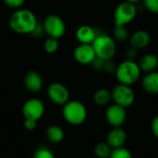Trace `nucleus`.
<instances>
[{
	"instance_id": "obj_30",
	"label": "nucleus",
	"mask_w": 158,
	"mask_h": 158,
	"mask_svg": "<svg viewBox=\"0 0 158 158\" xmlns=\"http://www.w3.org/2000/svg\"><path fill=\"white\" fill-rule=\"evenodd\" d=\"M151 131L154 136L158 139V115L156 116L151 122Z\"/></svg>"
},
{
	"instance_id": "obj_12",
	"label": "nucleus",
	"mask_w": 158,
	"mask_h": 158,
	"mask_svg": "<svg viewBox=\"0 0 158 158\" xmlns=\"http://www.w3.org/2000/svg\"><path fill=\"white\" fill-rule=\"evenodd\" d=\"M151 40H152L151 34L145 30L135 31L133 33L130 35L129 38L131 46L137 50H142L146 48L150 44Z\"/></svg>"
},
{
	"instance_id": "obj_7",
	"label": "nucleus",
	"mask_w": 158,
	"mask_h": 158,
	"mask_svg": "<svg viewBox=\"0 0 158 158\" xmlns=\"http://www.w3.org/2000/svg\"><path fill=\"white\" fill-rule=\"evenodd\" d=\"M43 27L44 33L50 37L55 39H60L66 33V24L64 20L57 15L51 14L48 15L44 22Z\"/></svg>"
},
{
	"instance_id": "obj_9",
	"label": "nucleus",
	"mask_w": 158,
	"mask_h": 158,
	"mask_svg": "<svg viewBox=\"0 0 158 158\" xmlns=\"http://www.w3.org/2000/svg\"><path fill=\"white\" fill-rule=\"evenodd\" d=\"M47 95L49 100L58 106H64L69 101V91L64 84L60 82H53L47 88Z\"/></svg>"
},
{
	"instance_id": "obj_28",
	"label": "nucleus",
	"mask_w": 158,
	"mask_h": 158,
	"mask_svg": "<svg viewBox=\"0 0 158 158\" xmlns=\"http://www.w3.org/2000/svg\"><path fill=\"white\" fill-rule=\"evenodd\" d=\"M138 51L137 49L130 46L126 52H125V59L127 60H133V61H136L137 57H138Z\"/></svg>"
},
{
	"instance_id": "obj_6",
	"label": "nucleus",
	"mask_w": 158,
	"mask_h": 158,
	"mask_svg": "<svg viewBox=\"0 0 158 158\" xmlns=\"http://www.w3.org/2000/svg\"><path fill=\"white\" fill-rule=\"evenodd\" d=\"M111 94L112 101H114V104L118 105L124 108L131 106L135 101V93L131 86L129 85L118 83L113 88Z\"/></svg>"
},
{
	"instance_id": "obj_1",
	"label": "nucleus",
	"mask_w": 158,
	"mask_h": 158,
	"mask_svg": "<svg viewBox=\"0 0 158 158\" xmlns=\"http://www.w3.org/2000/svg\"><path fill=\"white\" fill-rule=\"evenodd\" d=\"M36 15L30 9H16L9 18L10 29L19 34H31L38 25Z\"/></svg>"
},
{
	"instance_id": "obj_22",
	"label": "nucleus",
	"mask_w": 158,
	"mask_h": 158,
	"mask_svg": "<svg viewBox=\"0 0 158 158\" xmlns=\"http://www.w3.org/2000/svg\"><path fill=\"white\" fill-rule=\"evenodd\" d=\"M44 48L46 53H48V54H55L58 50V48H59L58 39L48 37L45 40V42H44Z\"/></svg>"
},
{
	"instance_id": "obj_15",
	"label": "nucleus",
	"mask_w": 158,
	"mask_h": 158,
	"mask_svg": "<svg viewBox=\"0 0 158 158\" xmlns=\"http://www.w3.org/2000/svg\"><path fill=\"white\" fill-rule=\"evenodd\" d=\"M98 33L90 25H81L76 31V38L80 44H92Z\"/></svg>"
},
{
	"instance_id": "obj_27",
	"label": "nucleus",
	"mask_w": 158,
	"mask_h": 158,
	"mask_svg": "<svg viewBox=\"0 0 158 158\" xmlns=\"http://www.w3.org/2000/svg\"><path fill=\"white\" fill-rule=\"evenodd\" d=\"M3 2L5 3V5L10 8H13V9H19V8H21L26 0H3Z\"/></svg>"
},
{
	"instance_id": "obj_21",
	"label": "nucleus",
	"mask_w": 158,
	"mask_h": 158,
	"mask_svg": "<svg viewBox=\"0 0 158 158\" xmlns=\"http://www.w3.org/2000/svg\"><path fill=\"white\" fill-rule=\"evenodd\" d=\"M130 32L126 26L115 25L113 30V38L116 42H126L130 38Z\"/></svg>"
},
{
	"instance_id": "obj_24",
	"label": "nucleus",
	"mask_w": 158,
	"mask_h": 158,
	"mask_svg": "<svg viewBox=\"0 0 158 158\" xmlns=\"http://www.w3.org/2000/svg\"><path fill=\"white\" fill-rule=\"evenodd\" d=\"M32 158H56V157H55V155L53 154V152H52V151H50L48 148L41 147V148H38V149L34 152Z\"/></svg>"
},
{
	"instance_id": "obj_18",
	"label": "nucleus",
	"mask_w": 158,
	"mask_h": 158,
	"mask_svg": "<svg viewBox=\"0 0 158 158\" xmlns=\"http://www.w3.org/2000/svg\"><path fill=\"white\" fill-rule=\"evenodd\" d=\"M45 136L46 139L53 143H58L63 141L65 137V132L63 129L57 125H52L49 126L45 131Z\"/></svg>"
},
{
	"instance_id": "obj_29",
	"label": "nucleus",
	"mask_w": 158,
	"mask_h": 158,
	"mask_svg": "<svg viewBox=\"0 0 158 158\" xmlns=\"http://www.w3.org/2000/svg\"><path fill=\"white\" fill-rule=\"evenodd\" d=\"M37 123H38V121L24 118V128L27 131H34L37 127Z\"/></svg>"
},
{
	"instance_id": "obj_14",
	"label": "nucleus",
	"mask_w": 158,
	"mask_h": 158,
	"mask_svg": "<svg viewBox=\"0 0 158 158\" xmlns=\"http://www.w3.org/2000/svg\"><path fill=\"white\" fill-rule=\"evenodd\" d=\"M43 85H44L43 79L38 72L34 70H31L25 74L24 86L28 92L32 93V94L39 93L42 90Z\"/></svg>"
},
{
	"instance_id": "obj_32",
	"label": "nucleus",
	"mask_w": 158,
	"mask_h": 158,
	"mask_svg": "<svg viewBox=\"0 0 158 158\" xmlns=\"http://www.w3.org/2000/svg\"><path fill=\"white\" fill-rule=\"evenodd\" d=\"M156 56H157V58H158V52H157V54H156Z\"/></svg>"
},
{
	"instance_id": "obj_25",
	"label": "nucleus",
	"mask_w": 158,
	"mask_h": 158,
	"mask_svg": "<svg viewBox=\"0 0 158 158\" xmlns=\"http://www.w3.org/2000/svg\"><path fill=\"white\" fill-rule=\"evenodd\" d=\"M143 6L151 13L158 14V0H143Z\"/></svg>"
},
{
	"instance_id": "obj_20",
	"label": "nucleus",
	"mask_w": 158,
	"mask_h": 158,
	"mask_svg": "<svg viewBox=\"0 0 158 158\" xmlns=\"http://www.w3.org/2000/svg\"><path fill=\"white\" fill-rule=\"evenodd\" d=\"M94 152L96 157L109 158L112 152V148L108 145L106 142H101L94 146Z\"/></svg>"
},
{
	"instance_id": "obj_26",
	"label": "nucleus",
	"mask_w": 158,
	"mask_h": 158,
	"mask_svg": "<svg viewBox=\"0 0 158 158\" xmlns=\"http://www.w3.org/2000/svg\"><path fill=\"white\" fill-rule=\"evenodd\" d=\"M117 64L114 63L112 61V59H108V60H105L104 61V65H103V69L102 71L108 73V74H115L116 69H117Z\"/></svg>"
},
{
	"instance_id": "obj_10",
	"label": "nucleus",
	"mask_w": 158,
	"mask_h": 158,
	"mask_svg": "<svg viewBox=\"0 0 158 158\" xmlns=\"http://www.w3.org/2000/svg\"><path fill=\"white\" fill-rule=\"evenodd\" d=\"M106 120V122L112 127V128H119L124 125L127 119V112L126 108L113 104L110 105L105 113Z\"/></svg>"
},
{
	"instance_id": "obj_4",
	"label": "nucleus",
	"mask_w": 158,
	"mask_h": 158,
	"mask_svg": "<svg viewBox=\"0 0 158 158\" xmlns=\"http://www.w3.org/2000/svg\"><path fill=\"white\" fill-rule=\"evenodd\" d=\"M95 52L96 57L103 60L113 59L117 53V44L114 38L110 35L98 33L92 44Z\"/></svg>"
},
{
	"instance_id": "obj_2",
	"label": "nucleus",
	"mask_w": 158,
	"mask_h": 158,
	"mask_svg": "<svg viewBox=\"0 0 158 158\" xmlns=\"http://www.w3.org/2000/svg\"><path fill=\"white\" fill-rule=\"evenodd\" d=\"M142 70L137 61L125 59L117 66L115 76L120 84L131 86L141 78Z\"/></svg>"
},
{
	"instance_id": "obj_3",
	"label": "nucleus",
	"mask_w": 158,
	"mask_h": 158,
	"mask_svg": "<svg viewBox=\"0 0 158 158\" xmlns=\"http://www.w3.org/2000/svg\"><path fill=\"white\" fill-rule=\"evenodd\" d=\"M87 115L86 106L78 100H69L63 106L62 116L64 119L72 126H79L84 123Z\"/></svg>"
},
{
	"instance_id": "obj_31",
	"label": "nucleus",
	"mask_w": 158,
	"mask_h": 158,
	"mask_svg": "<svg viewBox=\"0 0 158 158\" xmlns=\"http://www.w3.org/2000/svg\"><path fill=\"white\" fill-rule=\"evenodd\" d=\"M124 1H126V2H129V3H131V4H133V5H136V4H139V3H141L143 0H124Z\"/></svg>"
},
{
	"instance_id": "obj_23",
	"label": "nucleus",
	"mask_w": 158,
	"mask_h": 158,
	"mask_svg": "<svg viewBox=\"0 0 158 158\" xmlns=\"http://www.w3.org/2000/svg\"><path fill=\"white\" fill-rule=\"evenodd\" d=\"M109 158H133L132 155L131 153L130 150H128L127 148L123 147H119V148H116V149H112L111 155Z\"/></svg>"
},
{
	"instance_id": "obj_13",
	"label": "nucleus",
	"mask_w": 158,
	"mask_h": 158,
	"mask_svg": "<svg viewBox=\"0 0 158 158\" xmlns=\"http://www.w3.org/2000/svg\"><path fill=\"white\" fill-rule=\"evenodd\" d=\"M112 149L123 147L127 142V133L121 128H113L106 135V141Z\"/></svg>"
},
{
	"instance_id": "obj_11",
	"label": "nucleus",
	"mask_w": 158,
	"mask_h": 158,
	"mask_svg": "<svg viewBox=\"0 0 158 158\" xmlns=\"http://www.w3.org/2000/svg\"><path fill=\"white\" fill-rule=\"evenodd\" d=\"M73 57L79 64L91 65L96 58V55L92 44H80L73 50Z\"/></svg>"
},
{
	"instance_id": "obj_8",
	"label": "nucleus",
	"mask_w": 158,
	"mask_h": 158,
	"mask_svg": "<svg viewBox=\"0 0 158 158\" xmlns=\"http://www.w3.org/2000/svg\"><path fill=\"white\" fill-rule=\"evenodd\" d=\"M45 106L39 98H31L27 100L22 106V115L26 119L38 121L44 114Z\"/></svg>"
},
{
	"instance_id": "obj_19",
	"label": "nucleus",
	"mask_w": 158,
	"mask_h": 158,
	"mask_svg": "<svg viewBox=\"0 0 158 158\" xmlns=\"http://www.w3.org/2000/svg\"><path fill=\"white\" fill-rule=\"evenodd\" d=\"M94 102L95 105L99 106H107L112 101V94L111 91H109L106 88H101L98 89L93 96Z\"/></svg>"
},
{
	"instance_id": "obj_16",
	"label": "nucleus",
	"mask_w": 158,
	"mask_h": 158,
	"mask_svg": "<svg viewBox=\"0 0 158 158\" xmlns=\"http://www.w3.org/2000/svg\"><path fill=\"white\" fill-rule=\"evenodd\" d=\"M143 89L150 94H158V71L145 73L142 79Z\"/></svg>"
},
{
	"instance_id": "obj_5",
	"label": "nucleus",
	"mask_w": 158,
	"mask_h": 158,
	"mask_svg": "<svg viewBox=\"0 0 158 158\" xmlns=\"http://www.w3.org/2000/svg\"><path fill=\"white\" fill-rule=\"evenodd\" d=\"M136 5L131 4L129 2H121L114 11V21L115 25L127 26L134 20L137 16Z\"/></svg>"
},
{
	"instance_id": "obj_17",
	"label": "nucleus",
	"mask_w": 158,
	"mask_h": 158,
	"mask_svg": "<svg viewBox=\"0 0 158 158\" xmlns=\"http://www.w3.org/2000/svg\"><path fill=\"white\" fill-rule=\"evenodd\" d=\"M138 65L142 72L148 73L156 70L158 68V58L156 54H145L138 60Z\"/></svg>"
}]
</instances>
